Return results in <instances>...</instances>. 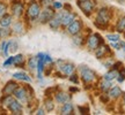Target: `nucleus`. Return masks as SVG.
Masks as SVG:
<instances>
[{
  "instance_id": "nucleus-1",
  "label": "nucleus",
  "mask_w": 125,
  "mask_h": 115,
  "mask_svg": "<svg viewBox=\"0 0 125 115\" xmlns=\"http://www.w3.org/2000/svg\"><path fill=\"white\" fill-rule=\"evenodd\" d=\"M109 20H110V12H109V9L105 8V7L101 8L97 14L96 25L97 27H105L108 23H109Z\"/></svg>"
},
{
  "instance_id": "nucleus-2",
  "label": "nucleus",
  "mask_w": 125,
  "mask_h": 115,
  "mask_svg": "<svg viewBox=\"0 0 125 115\" xmlns=\"http://www.w3.org/2000/svg\"><path fill=\"white\" fill-rule=\"evenodd\" d=\"M40 13H41V8H40V5L36 2L35 0H32L28 7V16L31 18V20H35L40 16Z\"/></svg>"
},
{
  "instance_id": "nucleus-3",
  "label": "nucleus",
  "mask_w": 125,
  "mask_h": 115,
  "mask_svg": "<svg viewBox=\"0 0 125 115\" xmlns=\"http://www.w3.org/2000/svg\"><path fill=\"white\" fill-rule=\"evenodd\" d=\"M101 44H103V40L101 38V36H98L97 33L90 35L88 37V39H87V45H88V47L90 49H96L98 45H101Z\"/></svg>"
},
{
  "instance_id": "nucleus-4",
  "label": "nucleus",
  "mask_w": 125,
  "mask_h": 115,
  "mask_svg": "<svg viewBox=\"0 0 125 115\" xmlns=\"http://www.w3.org/2000/svg\"><path fill=\"white\" fill-rule=\"evenodd\" d=\"M78 6L82 9V12L86 14V15H90V13L94 10V7H95V4L90 0H82V1H79L78 2Z\"/></svg>"
},
{
  "instance_id": "nucleus-5",
  "label": "nucleus",
  "mask_w": 125,
  "mask_h": 115,
  "mask_svg": "<svg viewBox=\"0 0 125 115\" xmlns=\"http://www.w3.org/2000/svg\"><path fill=\"white\" fill-rule=\"evenodd\" d=\"M80 30H81V22L78 21V20L72 21V22L67 25V32H68L70 35L75 36L80 32Z\"/></svg>"
},
{
  "instance_id": "nucleus-6",
  "label": "nucleus",
  "mask_w": 125,
  "mask_h": 115,
  "mask_svg": "<svg viewBox=\"0 0 125 115\" xmlns=\"http://www.w3.org/2000/svg\"><path fill=\"white\" fill-rule=\"evenodd\" d=\"M81 78H82V81L85 83H90L95 78V74H94L93 70H90L88 68H83L81 70Z\"/></svg>"
},
{
  "instance_id": "nucleus-7",
  "label": "nucleus",
  "mask_w": 125,
  "mask_h": 115,
  "mask_svg": "<svg viewBox=\"0 0 125 115\" xmlns=\"http://www.w3.org/2000/svg\"><path fill=\"white\" fill-rule=\"evenodd\" d=\"M52 16H53V12L51 10V9H45V10H43L42 13H40V21L41 23H48L52 18Z\"/></svg>"
},
{
  "instance_id": "nucleus-8",
  "label": "nucleus",
  "mask_w": 125,
  "mask_h": 115,
  "mask_svg": "<svg viewBox=\"0 0 125 115\" xmlns=\"http://www.w3.org/2000/svg\"><path fill=\"white\" fill-rule=\"evenodd\" d=\"M13 94L15 96V98L18 100H21V101H26L27 100V91L24 88H16L15 91L13 92Z\"/></svg>"
},
{
  "instance_id": "nucleus-9",
  "label": "nucleus",
  "mask_w": 125,
  "mask_h": 115,
  "mask_svg": "<svg viewBox=\"0 0 125 115\" xmlns=\"http://www.w3.org/2000/svg\"><path fill=\"white\" fill-rule=\"evenodd\" d=\"M62 14H57V15H53L52 18L49 21V24L50 27L52 29H58L59 25L62 24Z\"/></svg>"
},
{
  "instance_id": "nucleus-10",
  "label": "nucleus",
  "mask_w": 125,
  "mask_h": 115,
  "mask_svg": "<svg viewBox=\"0 0 125 115\" xmlns=\"http://www.w3.org/2000/svg\"><path fill=\"white\" fill-rule=\"evenodd\" d=\"M9 111L12 112L13 114H21L22 113V106H21V104L19 101H16V100H12V102L9 104Z\"/></svg>"
},
{
  "instance_id": "nucleus-11",
  "label": "nucleus",
  "mask_w": 125,
  "mask_h": 115,
  "mask_svg": "<svg viewBox=\"0 0 125 115\" xmlns=\"http://www.w3.org/2000/svg\"><path fill=\"white\" fill-rule=\"evenodd\" d=\"M18 88V84L15 83V82H8L7 84L5 85V88L2 89V93H4V96H8V94H12V93L15 91V89Z\"/></svg>"
},
{
  "instance_id": "nucleus-12",
  "label": "nucleus",
  "mask_w": 125,
  "mask_h": 115,
  "mask_svg": "<svg viewBox=\"0 0 125 115\" xmlns=\"http://www.w3.org/2000/svg\"><path fill=\"white\" fill-rule=\"evenodd\" d=\"M74 18H75V14H73V13H62V24H64V25H68L72 21H74Z\"/></svg>"
},
{
  "instance_id": "nucleus-13",
  "label": "nucleus",
  "mask_w": 125,
  "mask_h": 115,
  "mask_svg": "<svg viewBox=\"0 0 125 115\" xmlns=\"http://www.w3.org/2000/svg\"><path fill=\"white\" fill-rule=\"evenodd\" d=\"M12 12L15 16H21L23 13V5L21 2H14L12 6Z\"/></svg>"
},
{
  "instance_id": "nucleus-14",
  "label": "nucleus",
  "mask_w": 125,
  "mask_h": 115,
  "mask_svg": "<svg viewBox=\"0 0 125 115\" xmlns=\"http://www.w3.org/2000/svg\"><path fill=\"white\" fill-rule=\"evenodd\" d=\"M60 71L64 73L65 75H72L73 71H74V66L72 63H64L62 66H60Z\"/></svg>"
},
{
  "instance_id": "nucleus-15",
  "label": "nucleus",
  "mask_w": 125,
  "mask_h": 115,
  "mask_svg": "<svg viewBox=\"0 0 125 115\" xmlns=\"http://www.w3.org/2000/svg\"><path fill=\"white\" fill-rule=\"evenodd\" d=\"M10 23H12V16L8 14H4L0 20V25L2 28H7L10 25Z\"/></svg>"
},
{
  "instance_id": "nucleus-16",
  "label": "nucleus",
  "mask_w": 125,
  "mask_h": 115,
  "mask_svg": "<svg viewBox=\"0 0 125 115\" xmlns=\"http://www.w3.org/2000/svg\"><path fill=\"white\" fill-rule=\"evenodd\" d=\"M72 111H73V105H72L71 102H64V106L62 107V109H60V113H62V115H68L71 114Z\"/></svg>"
},
{
  "instance_id": "nucleus-17",
  "label": "nucleus",
  "mask_w": 125,
  "mask_h": 115,
  "mask_svg": "<svg viewBox=\"0 0 125 115\" xmlns=\"http://www.w3.org/2000/svg\"><path fill=\"white\" fill-rule=\"evenodd\" d=\"M108 49H109V47L105 46V45H103V44L98 45L97 49H96V58H97V59H101V58L108 52Z\"/></svg>"
},
{
  "instance_id": "nucleus-18",
  "label": "nucleus",
  "mask_w": 125,
  "mask_h": 115,
  "mask_svg": "<svg viewBox=\"0 0 125 115\" xmlns=\"http://www.w3.org/2000/svg\"><path fill=\"white\" fill-rule=\"evenodd\" d=\"M56 100H57L59 104H64V102H66L70 100V96L64 92H59L56 94Z\"/></svg>"
},
{
  "instance_id": "nucleus-19",
  "label": "nucleus",
  "mask_w": 125,
  "mask_h": 115,
  "mask_svg": "<svg viewBox=\"0 0 125 115\" xmlns=\"http://www.w3.org/2000/svg\"><path fill=\"white\" fill-rule=\"evenodd\" d=\"M13 77L15 80H21V81H26V82H31V78L27 74H24V73H15L13 75Z\"/></svg>"
},
{
  "instance_id": "nucleus-20",
  "label": "nucleus",
  "mask_w": 125,
  "mask_h": 115,
  "mask_svg": "<svg viewBox=\"0 0 125 115\" xmlns=\"http://www.w3.org/2000/svg\"><path fill=\"white\" fill-rule=\"evenodd\" d=\"M122 94V90L119 86H114L112 89H110L109 91V96L111 98H118Z\"/></svg>"
},
{
  "instance_id": "nucleus-21",
  "label": "nucleus",
  "mask_w": 125,
  "mask_h": 115,
  "mask_svg": "<svg viewBox=\"0 0 125 115\" xmlns=\"http://www.w3.org/2000/svg\"><path fill=\"white\" fill-rule=\"evenodd\" d=\"M118 71L116 70V69H112L111 71H108L107 74L104 75V80H107V81H112V80H115L117 76H118Z\"/></svg>"
},
{
  "instance_id": "nucleus-22",
  "label": "nucleus",
  "mask_w": 125,
  "mask_h": 115,
  "mask_svg": "<svg viewBox=\"0 0 125 115\" xmlns=\"http://www.w3.org/2000/svg\"><path fill=\"white\" fill-rule=\"evenodd\" d=\"M23 63H24V58H23L22 54H18L16 57H14V62L13 65H15V66H23Z\"/></svg>"
},
{
  "instance_id": "nucleus-23",
  "label": "nucleus",
  "mask_w": 125,
  "mask_h": 115,
  "mask_svg": "<svg viewBox=\"0 0 125 115\" xmlns=\"http://www.w3.org/2000/svg\"><path fill=\"white\" fill-rule=\"evenodd\" d=\"M117 31H118V32L125 31V16H123V17L118 21V23H117Z\"/></svg>"
},
{
  "instance_id": "nucleus-24",
  "label": "nucleus",
  "mask_w": 125,
  "mask_h": 115,
  "mask_svg": "<svg viewBox=\"0 0 125 115\" xmlns=\"http://www.w3.org/2000/svg\"><path fill=\"white\" fill-rule=\"evenodd\" d=\"M12 100H13V98L10 97V94H8V96H5L4 98H2V100H1V104L4 105V106H9V104L12 102Z\"/></svg>"
},
{
  "instance_id": "nucleus-25",
  "label": "nucleus",
  "mask_w": 125,
  "mask_h": 115,
  "mask_svg": "<svg viewBox=\"0 0 125 115\" xmlns=\"http://www.w3.org/2000/svg\"><path fill=\"white\" fill-rule=\"evenodd\" d=\"M45 108H46V111H52L54 108V105H53V101H52V99H46L45 100Z\"/></svg>"
},
{
  "instance_id": "nucleus-26",
  "label": "nucleus",
  "mask_w": 125,
  "mask_h": 115,
  "mask_svg": "<svg viewBox=\"0 0 125 115\" xmlns=\"http://www.w3.org/2000/svg\"><path fill=\"white\" fill-rule=\"evenodd\" d=\"M110 86H111V83H110V81H107V80H104V82L101 84V89L104 92H107L108 90L110 89Z\"/></svg>"
},
{
  "instance_id": "nucleus-27",
  "label": "nucleus",
  "mask_w": 125,
  "mask_h": 115,
  "mask_svg": "<svg viewBox=\"0 0 125 115\" xmlns=\"http://www.w3.org/2000/svg\"><path fill=\"white\" fill-rule=\"evenodd\" d=\"M37 59L36 58H31L30 60H29V68L30 69H35L36 67H37Z\"/></svg>"
},
{
  "instance_id": "nucleus-28",
  "label": "nucleus",
  "mask_w": 125,
  "mask_h": 115,
  "mask_svg": "<svg viewBox=\"0 0 125 115\" xmlns=\"http://www.w3.org/2000/svg\"><path fill=\"white\" fill-rule=\"evenodd\" d=\"M73 41H74V44H76V45H82L83 44V38H82L81 36L80 37H79V36H75Z\"/></svg>"
},
{
  "instance_id": "nucleus-29",
  "label": "nucleus",
  "mask_w": 125,
  "mask_h": 115,
  "mask_svg": "<svg viewBox=\"0 0 125 115\" xmlns=\"http://www.w3.org/2000/svg\"><path fill=\"white\" fill-rule=\"evenodd\" d=\"M107 38L110 40V41L114 43V41H118V40H119V36L118 35H108Z\"/></svg>"
},
{
  "instance_id": "nucleus-30",
  "label": "nucleus",
  "mask_w": 125,
  "mask_h": 115,
  "mask_svg": "<svg viewBox=\"0 0 125 115\" xmlns=\"http://www.w3.org/2000/svg\"><path fill=\"white\" fill-rule=\"evenodd\" d=\"M13 62H14V57H10V58H8V59L4 62V66L7 67V66H9V65H12Z\"/></svg>"
},
{
  "instance_id": "nucleus-31",
  "label": "nucleus",
  "mask_w": 125,
  "mask_h": 115,
  "mask_svg": "<svg viewBox=\"0 0 125 115\" xmlns=\"http://www.w3.org/2000/svg\"><path fill=\"white\" fill-rule=\"evenodd\" d=\"M79 111L81 114H88L89 113V108L88 107H80L79 106Z\"/></svg>"
},
{
  "instance_id": "nucleus-32",
  "label": "nucleus",
  "mask_w": 125,
  "mask_h": 115,
  "mask_svg": "<svg viewBox=\"0 0 125 115\" xmlns=\"http://www.w3.org/2000/svg\"><path fill=\"white\" fill-rule=\"evenodd\" d=\"M70 81L73 82V83H78V76H76L75 74H73V75L70 77Z\"/></svg>"
},
{
  "instance_id": "nucleus-33",
  "label": "nucleus",
  "mask_w": 125,
  "mask_h": 115,
  "mask_svg": "<svg viewBox=\"0 0 125 115\" xmlns=\"http://www.w3.org/2000/svg\"><path fill=\"white\" fill-rule=\"evenodd\" d=\"M14 30L16 31V32H21V30H22V27H21V24L20 23H18L15 27H14Z\"/></svg>"
},
{
  "instance_id": "nucleus-34",
  "label": "nucleus",
  "mask_w": 125,
  "mask_h": 115,
  "mask_svg": "<svg viewBox=\"0 0 125 115\" xmlns=\"http://www.w3.org/2000/svg\"><path fill=\"white\" fill-rule=\"evenodd\" d=\"M6 12V6L5 5H0V15H4Z\"/></svg>"
},
{
  "instance_id": "nucleus-35",
  "label": "nucleus",
  "mask_w": 125,
  "mask_h": 115,
  "mask_svg": "<svg viewBox=\"0 0 125 115\" xmlns=\"http://www.w3.org/2000/svg\"><path fill=\"white\" fill-rule=\"evenodd\" d=\"M101 101H103V102H108L109 101V97H108V94H105V96H101Z\"/></svg>"
},
{
  "instance_id": "nucleus-36",
  "label": "nucleus",
  "mask_w": 125,
  "mask_h": 115,
  "mask_svg": "<svg viewBox=\"0 0 125 115\" xmlns=\"http://www.w3.org/2000/svg\"><path fill=\"white\" fill-rule=\"evenodd\" d=\"M124 77H125V76L123 75V74H118V76H117V78H118V82H123V81H124Z\"/></svg>"
},
{
  "instance_id": "nucleus-37",
  "label": "nucleus",
  "mask_w": 125,
  "mask_h": 115,
  "mask_svg": "<svg viewBox=\"0 0 125 115\" xmlns=\"http://www.w3.org/2000/svg\"><path fill=\"white\" fill-rule=\"evenodd\" d=\"M53 6H54V8H62V4H59V2H54Z\"/></svg>"
},
{
  "instance_id": "nucleus-38",
  "label": "nucleus",
  "mask_w": 125,
  "mask_h": 115,
  "mask_svg": "<svg viewBox=\"0 0 125 115\" xmlns=\"http://www.w3.org/2000/svg\"><path fill=\"white\" fill-rule=\"evenodd\" d=\"M36 114H38V115H42V114H44V111H43V109H38V111H37V113H36Z\"/></svg>"
},
{
  "instance_id": "nucleus-39",
  "label": "nucleus",
  "mask_w": 125,
  "mask_h": 115,
  "mask_svg": "<svg viewBox=\"0 0 125 115\" xmlns=\"http://www.w3.org/2000/svg\"><path fill=\"white\" fill-rule=\"evenodd\" d=\"M121 47H123V49L125 51V44L124 43H121Z\"/></svg>"
},
{
  "instance_id": "nucleus-40",
  "label": "nucleus",
  "mask_w": 125,
  "mask_h": 115,
  "mask_svg": "<svg viewBox=\"0 0 125 115\" xmlns=\"http://www.w3.org/2000/svg\"><path fill=\"white\" fill-rule=\"evenodd\" d=\"M70 91H78V89H75V88H71V89H70Z\"/></svg>"
},
{
  "instance_id": "nucleus-41",
  "label": "nucleus",
  "mask_w": 125,
  "mask_h": 115,
  "mask_svg": "<svg viewBox=\"0 0 125 115\" xmlns=\"http://www.w3.org/2000/svg\"><path fill=\"white\" fill-rule=\"evenodd\" d=\"M124 75H125V69H124Z\"/></svg>"
},
{
  "instance_id": "nucleus-42",
  "label": "nucleus",
  "mask_w": 125,
  "mask_h": 115,
  "mask_svg": "<svg viewBox=\"0 0 125 115\" xmlns=\"http://www.w3.org/2000/svg\"><path fill=\"white\" fill-rule=\"evenodd\" d=\"M124 104H125V98H124Z\"/></svg>"
}]
</instances>
